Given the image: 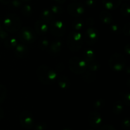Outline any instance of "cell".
<instances>
[{
    "label": "cell",
    "instance_id": "obj_41",
    "mask_svg": "<svg viewBox=\"0 0 130 130\" xmlns=\"http://www.w3.org/2000/svg\"><path fill=\"white\" fill-rule=\"evenodd\" d=\"M124 52L126 53L127 55H129L130 54V46L129 44H127L126 46L124 47Z\"/></svg>",
    "mask_w": 130,
    "mask_h": 130
},
{
    "label": "cell",
    "instance_id": "obj_10",
    "mask_svg": "<svg viewBox=\"0 0 130 130\" xmlns=\"http://www.w3.org/2000/svg\"><path fill=\"white\" fill-rule=\"evenodd\" d=\"M67 11L73 17H79L85 13V6L81 3L72 2L67 6Z\"/></svg>",
    "mask_w": 130,
    "mask_h": 130
},
{
    "label": "cell",
    "instance_id": "obj_25",
    "mask_svg": "<svg viewBox=\"0 0 130 130\" xmlns=\"http://www.w3.org/2000/svg\"><path fill=\"white\" fill-rule=\"evenodd\" d=\"M84 22L81 19H76L72 23V30L79 31L84 28Z\"/></svg>",
    "mask_w": 130,
    "mask_h": 130
},
{
    "label": "cell",
    "instance_id": "obj_30",
    "mask_svg": "<svg viewBox=\"0 0 130 130\" xmlns=\"http://www.w3.org/2000/svg\"><path fill=\"white\" fill-rule=\"evenodd\" d=\"M105 105V101L104 99H98L94 102L93 103V107L96 110H100L102 108H104V106Z\"/></svg>",
    "mask_w": 130,
    "mask_h": 130
},
{
    "label": "cell",
    "instance_id": "obj_44",
    "mask_svg": "<svg viewBox=\"0 0 130 130\" xmlns=\"http://www.w3.org/2000/svg\"><path fill=\"white\" fill-rule=\"evenodd\" d=\"M54 1H55L57 3H58V5H59V4L64 3L66 1V0H54Z\"/></svg>",
    "mask_w": 130,
    "mask_h": 130
},
{
    "label": "cell",
    "instance_id": "obj_8",
    "mask_svg": "<svg viewBox=\"0 0 130 130\" xmlns=\"http://www.w3.org/2000/svg\"><path fill=\"white\" fill-rule=\"evenodd\" d=\"M20 122L24 128H32L34 126V119L31 112L28 110L22 111L20 114Z\"/></svg>",
    "mask_w": 130,
    "mask_h": 130
},
{
    "label": "cell",
    "instance_id": "obj_27",
    "mask_svg": "<svg viewBox=\"0 0 130 130\" xmlns=\"http://www.w3.org/2000/svg\"><path fill=\"white\" fill-rule=\"evenodd\" d=\"M51 11L55 15H61L63 12V8L59 5H55L52 6L50 8Z\"/></svg>",
    "mask_w": 130,
    "mask_h": 130
},
{
    "label": "cell",
    "instance_id": "obj_29",
    "mask_svg": "<svg viewBox=\"0 0 130 130\" xmlns=\"http://www.w3.org/2000/svg\"><path fill=\"white\" fill-rule=\"evenodd\" d=\"M22 5V1L20 0H11L8 4V7L11 10H17Z\"/></svg>",
    "mask_w": 130,
    "mask_h": 130
},
{
    "label": "cell",
    "instance_id": "obj_43",
    "mask_svg": "<svg viewBox=\"0 0 130 130\" xmlns=\"http://www.w3.org/2000/svg\"><path fill=\"white\" fill-rule=\"evenodd\" d=\"M11 0H0V3L4 5H8Z\"/></svg>",
    "mask_w": 130,
    "mask_h": 130
},
{
    "label": "cell",
    "instance_id": "obj_42",
    "mask_svg": "<svg viewBox=\"0 0 130 130\" xmlns=\"http://www.w3.org/2000/svg\"><path fill=\"white\" fill-rule=\"evenodd\" d=\"M4 115H5V112H4L2 108H0V120L3 118Z\"/></svg>",
    "mask_w": 130,
    "mask_h": 130
},
{
    "label": "cell",
    "instance_id": "obj_6",
    "mask_svg": "<svg viewBox=\"0 0 130 130\" xmlns=\"http://www.w3.org/2000/svg\"><path fill=\"white\" fill-rule=\"evenodd\" d=\"M19 37L24 44H30L35 41L36 35L32 28L29 26H24L19 30Z\"/></svg>",
    "mask_w": 130,
    "mask_h": 130
},
{
    "label": "cell",
    "instance_id": "obj_50",
    "mask_svg": "<svg viewBox=\"0 0 130 130\" xmlns=\"http://www.w3.org/2000/svg\"><path fill=\"white\" fill-rule=\"evenodd\" d=\"M0 130H3V129H0Z\"/></svg>",
    "mask_w": 130,
    "mask_h": 130
},
{
    "label": "cell",
    "instance_id": "obj_47",
    "mask_svg": "<svg viewBox=\"0 0 130 130\" xmlns=\"http://www.w3.org/2000/svg\"><path fill=\"white\" fill-rule=\"evenodd\" d=\"M62 130H72V129L71 128H70V127H66V128H64Z\"/></svg>",
    "mask_w": 130,
    "mask_h": 130
},
{
    "label": "cell",
    "instance_id": "obj_40",
    "mask_svg": "<svg viewBox=\"0 0 130 130\" xmlns=\"http://www.w3.org/2000/svg\"><path fill=\"white\" fill-rule=\"evenodd\" d=\"M86 24L88 26L91 27L94 24H95V20L93 19V18L92 17H88V19H86Z\"/></svg>",
    "mask_w": 130,
    "mask_h": 130
},
{
    "label": "cell",
    "instance_id": "obj_20",
    "mask_svg": "<svg viewBox=\"0 0 130 130\" xmlns=\"http://www.w3.org/2000/svg\"><path fill=\"white\" fill-rule=\"evenodd\" d=\"M3 42L5 47L9 49H14L19 44V41L17 40V39L10 36L8 37Z\"/></svg>",
    "mask_w": 130,
    "mask_h": 130
},
{
    "label": "cell",
    "instance_id": "obj_35",
    "mask_svg": "<svg viewBox=\"0 0 130 130\" xmlns=\"http://www.w3.org/2000/svg\"><path fill=\"white\" fill-rule=\"evenodd\" d=\"M8 36V34L6 31H5L4 29L0 31V41L4 42Z\"/></svg>",
    "mask_w": 130,
    "mask_h": 130
},
{
    "label": "cell",
    "instance_id": "obj_39",
    "mask_svg": "<svg viewBox=\"0 0 130 130\" xmlns=\"http://www.w3.org/2000/svg\"><path fill=\"white\" fill-rule=\"evenodd\" d=\"M99 130H116V128L112 125H109V124H107V125H104V126H102Z\"/></svg>",
    "mask_w": 130,
    "mask_h": 130
},
{
    "label": "cell",
    "instance_id": "obj_11",
    "mask_svg": "<svg viewBox=\"0 0 130 130\" xmlns=\"http://www.w3.org/2000/svg\"><path fill=\"white\" fill-rule=\"evenodd\" d=\"M88 122L92 127H99L102 123V117L99 112L93 111L88 115Z\"/></svg>",
    "mask_w": 130,
    "mask_h": 130
},
{
    "label": "cell",
    "instance_id": "obj_14",
    "mask_svg": "<svg viewBox=\"0 0 130 130\" xmlns=\"http://www.w3.org/2000/svg\"><path fill=\"white\" fill-rule=\"evenodd\" d=\"M62 42L60 40H55L50 44L49 52L52 55H57L60 53L62 48Z\"/></svg>",
    "mask_w": 130,
    "mask_h": 130
},
{
    "label": "cell",
    "instance_id": "obj_37",
    "mask_svg": "<svg viewBox=\"0 0 130 130\" xmlns=\"http://www.w3.org/2000/svg\"><path fill=\"white\" fill-rule=\"evenodd\" d=\"M123 33L124 34V35L129 36V34H130L129 23H127V24L124 25V28H123Z\"/></svg>",
    "mask_w": 130,
    "mask_h": 130
},
{
    "label": "cell",
    "instance_id": "obj_15",
    "mask_svg": "<svg viewBox=\"0 0 130 130\" xmlns=\"http://www.w3.org/2000/svg\"><path fill=\"white\" fill-rule=\"evenodd\" d=\"M121 3V0H102L103 6L107 10H115Z\"/></svg>",
    "mask_w": 130,
    "mask_h": 130
},
{
    "label": "cell",
    "instance_id": "obj_2",
    "mask_svg": "<svg viewBox=\"0 0 130 130\" xmlns=\"http://www.w3.org/2000/svg\"><path fill=\"white\" fill-rule=\"evenodd\" d=\"M83 42V37L79 32L71 30L67 39V47L72 52H78L82 48Z\"/></svg>",
    "mask_w": 130,
    "mask_h": 130
},
{
    "label": "cell",
    "instance_id": "obj_24",
    "mask_svg": "<svg viewBox=\"0 0 130 130\" xmlns=\"http://www.w3.org/2000/svg\"><path fill=\"white\" fill-rule=\"evenodd\" d=\"M86 66H87V68H88L90 71H93V72H96L100 68V64L96 60L86 63Z\"/></svg>",
    "mask_w": 130,
    "mask_h": 130
},
{
    "label": "cell",
    "instance_id": "obj_48",
    "mask_svg": "<svg viewBox=\"0 0 130 130\" xmlns=\"http://www.w3.org/2000/svg\"><path fill=\"white\" fill-rule=\"evenodd\" d=\"M72 1H74V2H76V1H77V0H72Z\"/></svg>",
    "mask_w": 130,
    "mask_h": 130
},
{
    "label": "cell",
    "instance_id": "obj_1",
    "mask_svg": "<svg viewBox=\"0 0 130 130\" xmlns=\"http://www.w3.org/2000/svg\"><path fill=\"white\" fill-rule=\"evenodd\" d=\"M36 75L39 82L44 85H50L55 82L57 79L55 70L46 65H41L37 68Z\"/></svg>",
    "mask_w": 130,
    "mask_h": 130
},
{
    "label": "cell",
    "instance_id": "obj_4",
    "mask_svg": "<svg viewBox=\"0 0 130 130\" xmlns=\"http://www.w3.org/2000/svg\"><path fill=\"white\" fill-rule=\"evenodd\" d=\"M69 68L72 72L76 74H83L86 71V63L83 59L78 57H71L69 61Z\"/></svg>",
    "mask_w": 130,
    "mask_h": 130
},
{
    "label": "cell",
    "instance_id": "obj_5",
    "mask_svg": "<svg viewBox=\"0 0 130 130\" xmlns=\"http://www.w3.org/2000/svg\"><path fill=\"white\" fill-rule=\"evenodd\" d=\"M126 64L125 57L119 53H115L110 56L109 65L110 68L116 71H121L124 69Z\"/></svg>",
    "mask_w": 130,
    "mask_h": 130
},
{
    "label": "cell",
    "instance_id": "obj_16",
    "mask_svg": "<svg viewBox=\"0 0 130 130\" xmlns=\"http://www.w3.org/2000/svg\"><path fill=\"white\" fill-rule=\"evenodd\" d=\"M58 86L63 89H67L71 85L70 79L66 75H60L57 79Z\"/></svg>",
    "mask_w": 130,
    "mask_h": 130
},
{
    "label": "cell",
    "instance_id": "obj_49",
    "mask_svg": "<svg viewBox=\"0 0 130 130\" xmlns=\"http://www.w3.org/2000/svg\"><path fill=\"white\" fill-rule=\"evenodd\" d=\"M87 130H95V129H87Z\"/></svg>",
    "mask_w": 130,
    "mask_h": 130
},
{
    "label": "cell",
    "instance_id": "obj_45",
    "mask_svg": "<svg viewBox=\"0 0 130 130\" xmlns=\"http://www.w3.org/2000/svg\"><path fill=\"white\" fill-rule=\"evenodd\" d=\"M2 29H3V22H1L0 20V31Z\"/></svg>",
    "mask_w": 130,
    "mask_h": 130
},
{
    "label": "cell",
    "instance_id": "obj_23",
    "mask_svg": "<svg viewBox=\"0 0 130 130\" xmlns=\"http://www.w3.org/2000/svg\"><path fill=\"white\" fill-rule=\"evenodd\" d=\"M50 46V42L46 37L41 38L38 42V47L42 50H46L48 49Z\"/></svg>",
    "mask_w": 130,
    "mask_h": 130
},
{
    "label": "cell",
    "instance_id": "obj_9",
    "mask_svg": "<svg viewBox=\"0 0 130 130\" xmlns=\"http://www.w3.org/2000/svg\"><path fill=\"white\" fill-rule=\"evenodd\" d=\"M99 32L96 28L90 27L86 29L85 34L83 36V40L88 45H93L98 41L99 38Z\"/></svg>",
    "mask_w": 130,
    "mask_h": 130
},
{
    "label": "cell",
    "instance_id": "obj_13",
    "mask_svg": "<svg viewBox=\"0 0 130 130\" xmlns=\"http://www.w3.org/2000/svg\"><path fill=\"white\" fill-rule=\"evenodd\" d=\"M35 31L39 35H44L48 32L49 29V26L48 24L43 20H38L36 22L34 25Z\"/></svg>",
    "mask_w": 130,
    "mask_h": 130
},
{
    "label": "cell",
    "instance_id": "obj_12",
    "mask_svg": "<svg viewBox=\"0 0 130 130\" xmlns=\"http://www.w3.org/2000/svg\"><path fill=\"white\" fill-rule=\"evenodd\" d=\"M14 53H15V56L18 58L24 59L27 57L29 51L25 44L20 43V44H18L17 47L14 48Z\"/></svg>",
    "mask_w": 130,
    "mask_h": 130
},
{
    "label": "cell",
    "instance_id": "obj_31",
    "mask_svg": "<svg viewBox=\"0 0 130 130\" xmlns=\"http://www.w3.org/2000/svg\"><path fill=\"white\" fill-rule=\"evenodd\" d=\"M130 8L128 3H124L121 7V13L124 17H128L129 15Z\"/></svg>",
    "mask_w": 130,
    "mask_h": 130
},
{
    "label": "cell",
    "instance_id": "obj_28",
    "mask_svg": "<svg viewBox=\"0 0 130 130\" xmlns=\"http://www.w3.org/2000/svg\"><path fill=\"white\" fill-rule=\"evenodd\" d=\"M7 94L6 87L3 84H0V103H2L5 100Z\"/></svg>",
    "mask_w": 130,
    "mask_h": 130
},
{
    "label": "cell",
    "instance_id": "obj_17",
    "mask_svg": "<svg viewBox=\"0 0 130 130\" xmlns=\"http://www.w3.org/2000/svg\"><path fill=\"white\" fill-rule=\"evenodd\" d=\"M54 17V15L50 9H44L41 13V20H43L47 24H50L51 22L53 21L55 19Z\"/></svg>",
    "mask_w": 130,
    "mask_h": 130
},
{
    "label": "cell",
    "instance_id": "obj_7",
    "mask_svg": "<svg viewBox=\"0 0 130 130\" xmlns=\"http://www.w3.org/2000/svg\"><path fill=\"white\" fill-rule=\"evenodd\" d=\"M49 29L50 33L55 36H62L66 33V26L62 20L54 19L50 23Z\"/></svg>",
    "mask_w": 130,
    "mask_h": 130
},
{
    "label": "cell",
    "instance_id": "obj_18",
    "mask_svg": "<svg viewBox=\"0 0 130 130\" xmlns=\"http://www.w3.org/2000/svg\"><path fill=\"white\" fill-rule=\"evenodd\" d=\"M96 56L95 52L91 48H86L83 52V60L86 62V63L90 62L91 61L95 60Z\"/></svg>",
    "mask_w": 130,
    "mask_h": 130
},
{
    "label": "cell",
    "instance_id": "obj_3",
    "mask_svg": "<svg viewBox=\"0 0 130 130\" xmlns=\"http://www.w3.org/2000/svg\"><path fill=\"white\" fill-rule=\"evenodd\" d=\"M3 25L5 30L10 33H15L20 29L22 21L16 14H10L6 15L3 20Z\"/></svg>",
    "mask_w": 130,
    "mask_h": 130
},
{
    "label": "cell",
    "instance_id": "obj_26",
    "mask_svg": "<svg viewBox=\"0 0 130 130\" xmlns=\"http://www.w3.org/2000/svg\"><path fill=\"white\" fill-rule=\"evenodd\" d=\"M33 9L30 5H25L22 8V14L26 17H29L32 15Z\"/></svg>",
    "mask_w": 130,
    "mask_h": 130
},
{
    "label": "cell",
    "instance_id": "obj_36",
    "mask_svg": "<svg viewBox=\"0 0 130 130\" xmlns=\"http://www.w3.org/2000/svg\"><path fill=\"white\" fill-rule=\"evenodd\" d=\"M123 99L126 105H130V94L129 93H124V94L123 96Z\"/></svg>",
    "mask_w": 130,
    "mask_h": 130
},
{
    "label": "cell",
    "instance_id": "obj_21",
    "mask_svg": "<svg viewBox=\"0 0 130 130\" xmlns=\"http://www.w3.org/2000/svg\"><path fill=\"white\" fill-rule=\"evenodd\" d=\"M100 19L103 23L105 24H111L112 22V15L107 11L103 10L100 14Z\"/></svg>",
    "mask_w": 130,
    "mask_h": 130
},
{
    "label": "cell",
    "instance_id": "obj_22",
    "mask_svg": "<svg viewBox=\"0 0 130 130\" xmlns=\"http://www.w3.org/2000/svg\"><path fill=\"white\" fill-rule=\"evenodd\" d=\"M124 110V105L121 101H116L112 107V111L115 114H120Z\"/></svg>",
    "mask_w": 130,
    "mask_h": 130
},
{
    "label": "cell",
    "instance_id": "obj_46",
    "mask_svg": "<svg viewBox=\"0 0 130 130\" xmlns=\"http://www.w3.org/2000/svg\"><path fill=\"white\" fill-rule=\"evenodd\" d=\"M20 1H22V2H29V1H31V0H20Z\"/></svg>",
    "mask_w": 130,
    "mask_h": 130
},
{
    "label": "cell",
    "instance_id": "obj_19",
    "mask_svg": "<svg viewBox=\"0 0 130 130\" xmlns=\"http://www.w3.org/2000/svg\"><path fill=\"white\" fill-rule=\"evenodd\" d=\"M84 75L82 76V79L84 82L86 83H92L96 79V72L91 71H85Z\"/></svg>",
    "mask_w": 130,
    "mask_h": 130
},
{
    "label": "cell",
    "instance_id": "obj_33",
    "mask_svg": "<svg viewBox=\"0 0 130 130\" xmlns=\"http://www.w3.org/2000/svg\"><path fill=\"white\" fill-rule=\"evenodd\" d=\"M121 126L124 129H129L130 127V122L129 118H126L122 121Z\"/></svg>",
    "mask_w": 130,
    "mask_h": 130
},
{
    "label": "cell",
    "instance_id": "obj_34",
    "mask_svg": "<svg viewBox=\"0 0 130 130\" xmlns=\"http://www.w3.org/2000/svg\"><path fill=\"white\" fill-rule=\"evenodd\" d=\"M110 30L115 34H118L121 32V28L118 24H113L110 25Z\"/></svg>",
    "mask_w": 130,
    "mask_h": 130
},
{
    "label": "cell",
    "instance_id": "obj_38",
    "mask_svg": "<svg viewBox=\"0 0 130 130\" xmlns=\"http://www.w3.org/2000/svg\"><path fill=\"white\" fill-rule=\"evenodd\" d=\"M96 0H86L85 4L88 7L93 8L96 5Z\"/></svg>",
    "mask_w": 130,
    "mask_h": 130
},
{
    "label": "cell",
    "instance_id": "obj_32",
    "mask_svg": "<svg viewBox=\"0 0 130 130\" xmlns=\"http://www.w3.org/2000/svg\"><path fill=\"white\" fill-rule=\"evenodd\" d=\"M35 130H46L47 129V124L44 122H40L34 126Z\"/></svg>",
    "mask_w": 130,
    "mask_h": 130
}]
</instances>
